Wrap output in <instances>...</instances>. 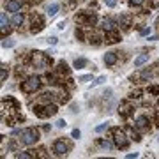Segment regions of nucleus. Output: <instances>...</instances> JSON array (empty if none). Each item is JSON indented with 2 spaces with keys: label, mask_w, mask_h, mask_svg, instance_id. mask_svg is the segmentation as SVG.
<instances>
[{
  "label": "nucleus",
  "mask_w": 159,
  "mask_h": 159,
  "mask_svg": "<svg viewBox=\"0 0 159 159\" xmlns=\"http://www.w3.org/2000/svg\"><path fill=\"white\" fill-rule=\"evenodd\" d=\"M6 76H7V73H6V67H2V81L6 80Z\"/></svg>",
  "instance_id": "27"
},
{
  "label": "nucleus",
  "mask_w": 159,
  "mask_h": 159,
  "mask_svg": "<svg viewBox=\"0 0 159 159\" xmlns=\"http://www.w3.org/2000/svg\"><path fill=\"white\" fill-rule=\"evenodd\" d=\"M57 27H58V30H64V29H66V21H60Z\"/></svg>",
  "instance_id": "26"
},
{
  "label": "nucleus",
  "mask_w": 159,
  "mask_h": 159,
  "mask_svg": "<svg viewBox=\"0 0 159 159\" xmlns=\"http://www.w3.org/2000/svg\"><path fill=\"white\" fill-rule=\"evenodd\" d=\"M11 23L14 25V27H20V25L23 23V16L20 14V12H14V16H12V21Z\"/></svg>",
  "instance_id": "12"
},
{
  "label": "nucleus",
  "mask_w": 159,
  "mask_h": 159,
  "mask_svg": "<svg viewBox=\"0 0 159 159\" xmlns=\"http://www.w3.org/2000/svg\"><path fill=\"white\" fill-rule=\"evenodd\" d=\"M145 122H147V119H145V117H140V119H138V127H143Z\"/></svg>",
  "instance_id": "21"
},
{
  "label": "nucleus",
  "mask_w": 159,
  "mask_h": 159,
  "mask_svg": "<svg viewBox=\"0 0 159 159\" xmlns=\"http://www.w3.org/2000/svg\"><path fill=\"white\" fill-rule=\"evenodd\" d=\"M48 43H50V44H57L58 39H57V37H50V39H48Z\"/></svg>",
  "instance_id": "25"
},
{
  "label": "nucleus",
  "mask_w": 159,
  "mask_h": 159,
  "mask_svg": "<svg viewBox=\"0 0 159 159\" xmlns=\"http://www.w3.org/2000/svg\"><path fill=\"white\" fill-rule=\"evenodd\" d=\"M87 64H89V62H87V58H76L73 66H74V69H83Z\"/></svg>",
  "instance_id": "10"
},
{
  "label": "nucleus",
  "mask_w": 159,
  "mask_h": 159,
  "mask_svg": "<svg viewBox=\"0 0 159 159\" xmlns=\"http://www.w3.org/2000/svg\"><path fill=\"white\" fill-rule=\"evenodd\" d=\"M46 12H48V16H55L58 12V4H50L48 9H46Z\"/></svg>",
  "instance_id": "11"
},
{
  "label": "nucleus",
  "mask_w": 159,
  "mask_h": 159,
  "mask_svg": "<svg viewBox=\"0 0 159 159\" xmlns=\"http://www.w3.org/2000/svg\"><path fill=\"white\" fill-rule=\"evenodd\" d=\"M20 134H21L20 140H21L23 145H34V143L39 140V133L35 129H23Z\"/></svg>",
  "instance_id": "1"
},
{
  "label": "nucleus",
  "mask_w": 159,
  "mask_h": 159,
  "mask_svg": "<svg viewBox=\"0 0 159 159\" xmlns=\"http://www.w3.org/2000/svg\"><path fill=\"white\" fill-rule=\"evenodd\" d=\"M92 80V74H83V76H80V81H90Z\"/></svg>",
  "instance_id": "18"
},
{
  "label": "nucleus",
  "mask_w": 159,
  "mask_h": 159,
  "mask_svg": "<svg viewBox=\"0 0 159 159\" xmlns=\"http://www.w3.org/2000/svg\"><path fill=\"white\" fill-rule=\"evenodd\" d=\"M104 81H106V76H99V78H96V81H94L90 87H92V89H94V87H99V85H102Z\"/></svg>",
  "instance_id": "13"
},
{
  "label": "nucleus",
  "mask_w": 159,
  "mask_h": 159,
  "mask_svg": "<svg viewBox=\"0 0 159 159\" xmlns=\"http://www.w3.org/2000/svg\"><path fill=\"white\" fill-rule=\"evenodd\" d=\"M125 157H127V159H133V157H138V154H136V152H134V154H127V156H125Z\"/></svg>",
  "instance_id": "28"
},
{
  "label": "nucleus",
  "mask_w": 159,
  "mask_h": 159,
  "mask_svg": "<svg viewBox=\"0 0 159 159\" xmlns=\"http://www.w3.org/2000/svg\"><path fill=\"white\" fill-rule=\"evenodd\" d=\"M53 152L57 154V156H64V154H67V145L64 143V140H57V142L53 143Z\"/></svg>",
  "instance_id": "3"
},
{
  "label": "nucleus",
  "mask_w": 159,
  "mask_h": 159,
  "mask_svg": "<svg viewBox=\"0 0 159 159\" xmlns=\"http://www.w3.org/2000/svg\"><path fill=\"white\" fill-rule=\"evenodd\" d=\"M6 11H11V12L21 11V0H9L6 6Z\"/></svg>",
  "instance_id": "5"
},
{
  "label": "nucleus",
  "mask_w": 159,
  "mask_h": 159,
  "mask_svg": "<svg viewBox=\"0 0 159 159\" xmlns=\"http://www.w3.org/2000/svg\"><path fill=\"white\" fill-rule=\"evenodd\" d=\"M16 157H23V159H29V157H30V154H27V152H20V154H16Z\"/></svg>",
  "instance_id": "22"
},
{
  "label": "nucleus",
  "mask_w": 159,
  "mask_h": 159,
  "mask_svg": "<svg viewBox=\"0 0 159 159\" xmlns=\"http://www.w3.org/2000/svg\"><path fill=\"white\" fill-rule=\"evenodd\" d=\"M113 140H115V145L117 147H125L127 145V140H125V134L122 133V131H115V134H113Z\"/></svg>",
  "instance_id": "4"
},
{
  "label": "nucleus",
  "mask_w": 159,
  "mask_h": 159,
  "mask_svg": "<svg viewBox=\"0 0 159 159\" xmlns=\"http://www.w3.org/2000/svg\"><path fill=\"white\" fill-rule=\"evenodd\" d=\"M2 46H4V48H12V46H14V41H4Z\"/></svg>",
  "instance_id": "19"
},
{
  "label": "nucleus",
  "mask_w": 159,
  "mask_h": 159,
  "mask_svg": "<svg viewBox=\"0 0 159 159\" xmlns=\"http://www.w3.org/2000/svg\"><path fill=\"white\" fill-rule=\"evenodd\" d=\"M46 111H43V113H39V117H51V115L57 113V106L55 104H51V106H46Z\"/></svg>",
  "instance_id": "8"
},
{
  "label": "nucleus",
  "mask_w": 159,
  "mask_h": 159,
  "mask_svg": "<svg viewBox=\"0 0 159 159\" xmlns=\"http://www.w3.org/2000/svg\"><path fill=\"white\" fill-rule=\"evenodd\" d=\"M145 62H148V53H142L134 58V67H142Z\"/></svg>",
  "instance_id": "7"
},
{
  "label": "nucleus",
  "mask_w": 159,
  "mask_h": 159,
  "mask_svg": "<svg viewBox=\"0 0 159 159\" xmlns=\"http://www.w3.org/2000/svg\"><path fill=\"white\" fill-rule=\"evenodd\" d=\"M39 85H41V80L37 78V76H32V78H29L25 83H23L21 89L25 92H35L37 89H39Z\"/></svg>",
  "instance_id": "2"
},
{
  "label": "nucleus",
  "mask_w": 159,
  "mask_h": 159,
  "mask_svg": "<svg viewBox=\"0 0 159 159\" xmlns=\"http://www.w3.org/2000/svg\"><path fill=\"white\" fill-rule=\"evenodd\" d=\"M7 27H9V20H7V14H6V12H2V14H0V29H2V32H6Z\"/></svg>",
  "instance_id": "9"
},
{
  "label": "nucleus",
  "mask_w": 159,
  "mask_h": 159,
  "mask_svg": "<svg viewBox=\"0 0 159 159\" xmlns=\"http://www.w3.org/2000/svg\"><path fill=\"white\" fill-rule=\"evenodd\" d=\"M102 2H104L108 7H115V4H117V0H102Z\"/></svg>",
  "instance_id": "20"
},
{
  "label": "nucleus",
  "mask_w": 159,
  "mask_h": 159,
  "mask_svg": "<svg viewBox=\"0 0 159 159\" xmlns=\"http://www.w3.org/2000/svg\"><path fill=\"white\" fill-rule=\"evenodd\" d=\"M148 32H150V30H148V29H143V30H142V35H147Z\"/></svg>",
  "instance_id": "29"
},
{
  "label": "nucleus",
  "mask_w": 159,
  "mask_h": 159,
  "mask_svg": "<svg viewBox=\"0 0 159 159\" xmlns=\"http://www.w3.org/2000/svg\"><path fill=\"white\" fill-rule=\"evenodd\" d=\"M71 136H73V138H76V140H78V138L81 136V131H80V129H73V133H71Z\"/></svg>",
  "instance_id": "17"
},
{
  "label": "nucleus",
  "mask_w": 159,
  "mask_h": 159,
  "mask_svg": "<svg viewBox=\"0 0 159 159\" xmlns=\"http://www.w3.org/2000/svg\"><path fill=\"white\" fill-rule=\"evenodd\" d=\"M106 129H108V122H104V124L97 125V127H96V133H102V131H106Z\"/></svg>",
  "instance_id": "15"
},
{
  "label": "nucleus",
  "mask_w": 159,
  "mask_h": 159,
  "mask_svg": "<svg viewBox=\"0 0 159 159\" xmlns=\"http://www.w3.org/2000/svg\"><path fill=\"white\" fill-rule=\"evenodd\" d=\"M157 142H159V136H157Z\"/></svg>",
  "instance_id": "30"
},
{
  "label": "nucleus",
  "mask_w": 159,
  "mask_h": 159,
  "mask_svg": "<svg viewBox=\"0 0 159 159\" xmlns=\"http://www.w3.org/2000/svg\"><path fill=\"white\" fill-rule=\"evenodd\" d=\"M66 125H67V124H66V120H64V119H60L57 122V127H60V129H62V127H66Z\"/></svg>",
  "instance_id": "23"
},
{
  "label": "nucleus",
  "mask_w": 159,
  "mask_h": 159,
  "mask_svg": "<svg viewBox=\"0 0 159 159\" xmlns=\"http://www.w3.org/2000/svg\"><path fill=\"white\" fill-rule=\"evenodd\" d=\"M101 145H102L104 148H108V150H110L111 147H113V143H111V142H108V140H102V142H101Z\"/></svg>",
  "instance_id": "16"
},
{
  "label": "nucleus",
  "mask_w": 159,
  "mask_h": 159,
  "mask_svg": "<svg viewBox=\"0 0 159 159\" xmlns=\"http://www.w3.org/2000/svg\"><path fill=\"white\" fill-rule=\"evenodd\" d=\"M143 0H131V6H142Z\"/></svg>",
  "instance_id": "24"
},
{
  "label": "nucleus",
  "mask_w": 159,
  "mask_h": 159,
  "mask_svg": "<svg viewBox=\"0 0 159 159\" xmlns=\"http://www.w3.org/2000/svg\"><path fill=\"white\" fill-rule=\"evenodd\" d=\"M115 62H117V53H115V51H108V53L104 55V64H106V66H113Z\"/></svg>",
  "instance_id": "6"
},
{
  "label": "nucleus",
  "mask_w": 159,
  "mask_h": 159,
  "mask_svg": "<svg viewBox=\"0 0 159 159\" xmlns=\"http://www.w3.org/2000/svg\"><path fill=\"white\" fill-rule=\"evenodd\" d=\"M102 27L106 30H111L113 29V23H111V20H102Z\"/></svg>",
  "instance_id": "14"
}]
</instances>
